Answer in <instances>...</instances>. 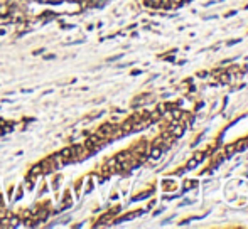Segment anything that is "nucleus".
Masks as SVG:
<instances>
[{"label":"nucleus","instance_id":"1","mask_svg":"<svg viewBox=\"0 0 248 229\" xmlns=\"http://www.w3.org/2000/svg\"><path fill=\"white\" fill-rule=\"evenodd\" d=\"M184 130H186V127H182V125H174V127H169V131L172 133L174 138L182 137V135H184Z\"/></svg>","mask_w":248,"mask_h":229},{"label":"nucleus","instance_id":"2","mask_svg":"<svg viewBox=\"0 0 248 229\" xmlns=\"http://www.w3.org/2000/svg\"><path fill=\"white\" fill-rule=\"evenodd\" d=\"M149 153H150V157H152V158H159V157L162 155V147L154 145L152 148H150V152H149Z\"/></svg>","mask_w":248,"mask_h":229},{"label":"nucleus","instance_id":"3","mask_svg":"<svg viewBox=\"0 0 248 229\" xmlns=\"http://www.w3.org/2000/svg\"><path fill=\"white\" fill-rule=\"evenodd\" d=\"M194 187H197V180H186L184 185H182V190L186 192V190H191Z\"/></svg>","mask_w":248,"mask_h":229},{"label":"nucleus","instance_id":"4","mask_svg":"<svg viewBox=\"0 0 248 229\" xmlns=\"http://www.w3.org/2000/svg\"><path fill=\"white\" fill-rule=\"evenodd\" d=\"M197 163H199V162H197V160H196V158H191V160H189V162H187V165H186V169H187V170H193V169H196V167H197Z\"/></svg>","mask_w":248,"mask_h":229},{"label":"nucleus","instance_id":"5","mask_svg":"<svg viewBox=\"0 0 248 229\" xmlns=\"http://www.w3.org/2000/svg\"><path fill=\"white\" fill-rule=\"evenodd\" d=\"M164 189L165 190H174V189H176V184H174V182H164Z\"/></svg>","mask_w":248,"mask_h":229},{"label":"nucleus","instance_id":"6","mask_svg":"<svg viewBox=\"0 0 248 229\" xmlns=\"http://www.w3.org/2000/svg\"><path fill=\"white\" fill-rule=\"evenodd\" d=\"M204 157H206V153H204V152H199V153H196V155H194V158H196L197 162H203V160H204Z\"/></svg>","mask_w":248,"mask_h":229},{"label":"nucleus","instance_id":"7","mask_svg":"<svg viewBox=\"0 0 248 229\" xmlns=\"http://www.w3.org/2000/svg\"><path fill=\"white\" fill-rule=\"evenodd\" d=\"M218 76H220V74H218ZM228 81H230V76L226 74V73L220 76V83H228Z\"/></svg>","mask_w":248,"mask_h":229},{"label":"nucleus","instance_id":"8","mask_svg":"<svg viewBox=\"0 0 248 229\" xmlns=\"http://www.w3.org/2000/svg\"><path fill=\"white\" fill-rule=\"evenodd\" d=\"M59 180H61V179H54V182H52V187H54V189H58V187H59V184H61V182H59Z\"/></svg>","mask_w":248,"mask_h":229},{"label":"nucleus","instance_id":"9","mask_svg":"<svg viewBox=\"0 0 248 229\" xmlns=\"http://www.w3.org/2000/svg\"><path fill=\"white\" fill-rule=\"evenodd\" d=\"M181 2H184V0H172V4H181Z\"/></svg>","mask_w":248,"mask_h":229}]
</instances>
